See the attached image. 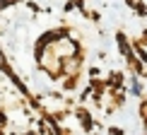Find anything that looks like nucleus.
<instances>
[{
	"label": "nucleus",
	"mask_w": 147,
	"mask_h": 135,
	"mask_svg": "<svg viewBox=\"0 0 147 135\" xmlns=\"http://www.w3.org/2000/svg\"><path fill=\"white\" fill-rule=\"evenodd\" d=\"M118 46H121V53H125V56L133 60V56H130V46H128V41H125L123 34H118Z\"/></svg>",
	"instance_id": "f257e3e1"
},
{
	"label": "nucleus",
	"mask_w": 147,
	"mask_h": 135,
	"mask_svg": "<svg viewBox=\"0 0 147 135\" xmlns=\"http://www.w3.org/2000/svg\"><path fill=\"white\" fill-rule=\"evenodd\" d=\"M80 123L87 128V130H92V116H89L87 111H80Z\"/></svg>",
	"instance_id": "f03ea898"
},
{
	"label": "nucleus",
	"mask_w": 147,
	"mask_h": 135,
	"mask_svg": "<svg viewBox=\"0 0 147 135\" xmlns=\"http://www.w3.org/2000/svg\"><path fill=\"white\" fill-rule=\"evenodd\" d=\"M12 5V0H0V10H5V7H10Z\"/></svg>",
	"instance_id": "7ed1b4c3"
},
{
	"label": "nucleus",
	"mask_w": 147,
	"mask_h": 135,
	"mask_svg": "<svg viewBox=\"0 0 147 135\" xmlns=\"http://www.w3.org/2000/svg\"><path fill=\"white\" fill-rule=\"evenodd\" d=\"M0 65H5V60H3V53H0Z\"/></svg>",
	"instance_id": "20e7f679"
},
{
	"label": "nucleus",
	"mask_w": 147,
	"mask_h": 135,
	"mask_svg": "<svg viewBox=\"0 0 147 135\" xmlns=\"http://www.w3.org/2000/svg\"><path fill=\"white\" fill-rule=\"evenodd\" d=\"M27 135H34V133H27Z\"/></svg>",
	"instance_id": "39448f33"
}]
</instances>
